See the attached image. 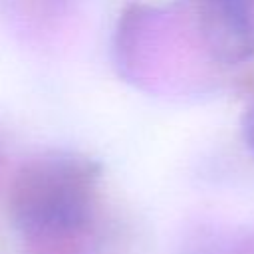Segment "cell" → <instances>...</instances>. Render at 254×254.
Instances as JSON below:
<instances>
[{
  "label": "cell",
  "instance_id": "6da1fadb",
  "mask_svg": "<svg viewBox=\"0 0 254 254\" xmlns=\"http://www.w3.org/2000/svg\"><path fill=\"white\" fill-rule=\"evenodd\" d=\"M95 165L67 153H48L26 163L14 177L10 212L20 232L36 240L69 236L93 212Z\"/></svg>",
  "mask_w": 254,
  "mask_h": 254
},
{
  "label": "cell",
  "instance_id": "7a4b0ae2",
  "mask_svg": "<svg viewBox=\"0 0 254 254\" xmlns=\"http://www.w3.org/2000/svg\"><path fill=\"white\" fill-rule=\"evenodd\" d=\"M204 34L214 54L232 64L254 54V16L250 2L206 0Z\"/></svg>",
  "mask_w": 254,
  "mask_h": 254
},
{
  "label": "cell",
  "instance_id": "3957f363",
  "mask_svg": "<svg viewBox=\"0 0 254 254\" xmlns=\"http://www.w3.org/2000/svg\"><path fill=\"white\" fill-rule=\"evenodd\" d=\"M242 135H244V141H246L248 149L254 155V105L248 107V111L242 117Z\"/></svg>",
  "mask_w": 254,
  "mask_h": 254
},
{
  "label": "cell",
  "instance_id": "277c9868",
  "mask_svg": "<svg viewBox=\"0 0 254 254\" xmlns=\"http://www.w3.org/2000/svg\"><path fill=\"white\" fill-rule=\"evenodd\" d=\"M232 2H250V0H232Z\"/></svg>",
  "mask_w": 254,
  "mask_h": 254
}]
</instances>
